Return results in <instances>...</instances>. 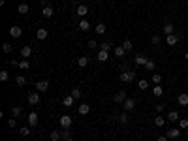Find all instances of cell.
I'll use <instances>...</instances> for the list:
<instances>
[{
	"label": "cell",
	"mask_w": 188,
	"mask_h": 141,
	"mask_svg": "<svg viewBox=\"0 0 188 141\" xmlns=\"http://www.w3.org/2000/svg\"><path fill=\"white\" fill-rule=\"evenodd\" d=\"M2 51H4V53H10V51H11V45H10V43H4V45H2Z\"/></svg>",
	"instance_id": "45"
},
{
	"label": "cell",
	"mask_w": 188,
	"mask_h": 141,
	"mask_svg": "<svg viewBox=\"0 0 188 141\" xmlns=\"http://www.w3.org/2000/svg\"><path fill=\"white\" fill-rule=\"evenodd\" d=\"M167 139H169V138H167V135H160V138H158L156 141H167Z\"/></svg>",
	"instance_id": "49"
},
{
	"label": "cell",
	"mask_w": 188,
	"mask_h": 141,
	"mask_svg": "<svg viewBox=\"0 0 188 141\" xmlns=\"http://www.w3.org/2000/svg\"><path fill=\"white\" fill-rule=\"evenodd\" d=\"M156 111H158V113L164 111V103H158V106H156Z\"/></svg>",
	"instance_id": "48"
},
{
	"label": "cell",
	"mask_w": 188,
	"mask_h": 141,
	"mask_svg": "<svg viewBox=\"0 0 188 141\" xmlns=\"http://www.w3.org/2000/svg\"><path fill=\"white\" fill-rule=\"evenodd\" d=\"M153 94H154V96H156V98H160V96H162V94H164V88H162V87H160V85H156V87H154V88H153Z\"/></svg>",
	"instance_id": "26"
},
{
	"label": "cell",
	"mask_w": 188,
	"mask_h": 141,
	"mask_svg": "<svg viewBox=\"0 0 188 141\" xmlns=\"http://www.w3.org/2000/svg\"><path fill=\"white\" fill-rule=\"evenodd\" d=\"M11 115H13V117H19V115H21V107H19V106H13V107H11Z\"/></svg>",
	"instance_id": "36"
},
{
	"label": "cell",
	"mask_w": 188,
	"mask_h": 141,
	"mask_svg": "<svg viewBox=\"0 0 188 141\" xmlns=\"http://www.w3.org/2000/svg\"><path fill=\"white\" fill-rule=\"evenodd\" d=\"M19 68H21V70H28V68H30V62H28V58H23L21 62H19Z\"/></svg>",
	"instance_id": "28"
},
{
	"label": "cell",
	"mask_w": 188,
	"mask_h": 141,
	"mask_svg": "<svg viewBox=\"0 0 188 141\" xmlns=\"http://www.w3.org/2000/svg\"><path fill=\"white\" fill-rule=\"evenodd\" d=\"M186 72H188V68H186Z\"/></svg>",
	"instance_id": "52"
},
{
	"label": "cell",
	"mask_w": 188,
	"mask_h": 141,
	"mask_svg": "<svg viewBox=\"0 0 188 141\" xmlns=\"http://www.w3.org/2000/svg\"><path fill=\"white\" fill-rule=\"evenodd\" d=\"M21 34H23V28L21 26H11L10 28V36H11V38H21Z\"/></svg>",
	"instance_id": "4"
},
{
	"label": "cell",
	"mask_w": 188,
	"mask_h": 141,
	"mask_svg": "<svg viewBox=\"0 0 188 141\" xmlns=\"http://www.w3.org/2000/svg\"><path fill=\"white\" fill-rule=\"evenodd\" d=\"M122 106H124V111H132V109H134V107H135V102H134V100H132V98H126Z\"/></svg>",
	"instance_id": "11"
},
{
	"label": "cell",
	"mask_w": 188,
	"mask_h": 141,
	"mask_svg": "<svg viewBox=\"0 0 188 141\" xmlns=\"http://www.w3.org/2000/svg\"><path fill=\"white\" fill-rule=\"evenodd\" d=\"M30 53H32V47H30V45H25V47L21 49V56H23V58H28Z\"/></svg>",
	"instance_id": "20"
},
{
	"label": "cell",
	"mask_w": 188,
	"mask_h": 141,
	"mask_svg": "<svg viewBox=\"0 0 188 141\" xmlns=\"http://www.w3.org/2000/svg\"><path fill=\"white\" fill-rule=\"evenodd\" d=\"M47 34H49V32H47L45 28H38V32H36V36H38V40H40V42H43V40L47 38Z\"/></svg>",
	"instance_id": "17"
},
{
	"label": "cell",
	"mask_w": 188,
	"mask_h": 141,
	"mask_svg": "<svg viewBox=\"0 0 188 141\" xmlns=\"http://www.w3.org/2000/svg\"><path fill=\"white\" fill-rule=\"evenodd\" d=\"M60 138H62V135H60V132H57V130H55V132H51V141H58Z\"/></svg>",
	"instance_id": "34"
},
{
	"label": "cell",
	"mask_w": 188,
	"mask_h": 141,
	"mask_svg": "<svg viewBox=\"0 0 188 141\" xmlns=\"http://www.w3.org/2000/svg\"><path fill=\"white\" fill-rule=\"evenodd\" d=\"M134 79H135V72H132V70H126V72L121 74V81L122 83H132Z\"/></svg>",
	"instance_id": "1"
},
{
	"label": "cell",
	"mask_w": 188,
	"mask_h": 141,
	"mask_svg": "<svg viewBox=\"0 0 188 141\" xmlns=\"http://www.w3.org/2000/svg\"><path fill=\"white\" fill-rule=\"evenodd\" d=\"M179 117H181V115H179L177 111H171L169 115H167V120H169V122H177V120H179Z\"/></svg>",
	"instance_id": "23"
},
{
	"label": "cell",
	"mask_w": 188,
	"mask_h": 141,
	"mask_svg": "<svg viewBox=\"0 0 188 141\" xmlns=\"http://www.w3.org/2000/svg\"><path fill=\"white\" fill-rule=\"evenodd\" d=\"M71 96H74L75 100H79V98H81V88H79V87H74V88H71Z\"/></svg>",
	"instance_id": "27"
},
{
	"label": "cell",
	"mask_w": 188,
	"mask_h": 141,
	"mask_svg": "<svg viewBox=\"0 0 188 141\" xmlns=\"http://www.w3.org/2000/svg\"><path fill=\"white\" fill-rule=\"evenodd\" d=\"M167 138L169 139H175V138H179V135H181V130H177V128H171V130H167Z\"/></svg>",
	"instance_id": "14"
},
{
	"label": "cell",
	"mask_w": 188,
	"mask_h": 141,
	"mask_svg": "<svg viewBox=\"0 0 188 141\" xmlns=\"http://www.w3.org/2000/svg\"><path fill=\"white\" fill-rule=\"evenodd\" d=\"M147 60H149V58H147L145 55H135V64H137V66H145Z\"/></svg>",
	"instance_id": "15"
},
{
	"label": "cell",
	"mask_w": 188,
	"mask_h": 141,
	"mask_svg": "<svg viewBox=\"0 0 188 141\" xmlns=\"http://www.w3.org/2000/svg\"><path fill=\"white\" fill-rule=\"evenodd\" d=\"M96 45H98V42H96V40H89V47H92V49H94Z\"/></svg>",
	"instance_id": "47"
},
{
	"label": "cell",
	"mask_w": 188,
	"mask_h": 141,
	"mask_svg": "<svg viewBox=\"0 0 188 141\" xmlns=\"http://www.w3.org/2000/svg\"><path fill=\"white\" fill-rule=\"evenodd\" d=\"M119 122H121V124H126L128 122V111H124V113L119 115Z\"/></svg>",
	"instance_id": "30"
},
{
	"label": "cell",
	"mask_w": 188,
	"mask_h": 141,
	"mask_svg": "<svg viewBox=\"0 0 188 141\" xmlns=\"http://www.w3.org/2000/svg\"><path fill=\"white\" fill-rule=\"evenodd\" d=\"M8 79H10V74H8V70H2V72H0V81L6 83Z\"/></svg>",
	"instance_id": "31"
},
{
	"label": "cell",
	"mask_w": 188,
	"mask_h": 141,
	"mask_svg": "<svg viewBox=\"0 0 188 141\" xmlns=\"http://www.w3.org/2000/svg\"><path fill=\"white\" fill-rule=\"evenodd\" d=\"M28 103H30V106H38V103H40V94H38V92L28 94Z\"/></svg>",
	"instance_id": "6"
},
{
	"label": "cell",
	"mask_w": 188,
	"mask_h": 141,
	"mask_svg": "<svg viewBox=\"0 0 188 141\" xmlns=\"http://www.w3.org/2000/svg\"><path fill=\"white\" fill-rule=\"evenodd\" d=\"M79 30H83V32H89V30H90V23L87 21V19H83V21L79 23Z\"/></svg>",
	"instance_id": "19"
},
{
	"label": "cell",
	"mask_w": 188,
	"mask_h": 141,
	"mask_svg": "<svg viewBox=\"0 0 188 141\" xmlns=\"http://www.w3.org/2000/svg\"><path fill=\"white\" fill-rule=\"evenodd\" d=\"M77 64H79L81 68L89 66V56H79V58H77Z\"/></svg>",
	"instance_id": "25"
},
{
	"label": "cell",
	"mask_w": 188,
	"mask_h": 141,
	"mask_svg": "<svg viewBox=\"0 0 188 141\" xmlns=\"http://www.w3.org/2000/svg\"><path fill=\"white\" fill-rule=\"evenodd\" d=\"M100 49H102V51H109V49H111V43H109V42H102Z\"/></svg>",
	"instance_id": "40"
},
{
	"label": "cell",
	"mask_w": 188,
	"mask_h": 141,
	"mask_svg": "<svg viewBox=\"0 0 188 141\" xmlns=\"http://www.w3.org/2000/svg\"><path fill=\"white\" fill-rule=\"evenodd\" d=\"M122 47H124L126 51H132V49H134V43H132V40H124V42H122Z\"/></svg>",
	"instance_id": "29"
},
{
	"label": "cell",
	"mask_w": 188,
	"mask_h": 141,
	"mask_svg": "<svg viewBox=\"0 0 188 141\" xmlns=\"http://www.w3.org/2000/svg\"><path fill=\"white\" fill-rule=\"evenodd\" d=\"M64 141H74V139H71V138H68V139H64Z\"/></svg>",
	"instance_id": "50"
},
{
	"label": "cell",
	"mask_w": 188,
	"mask_h": 141,
	"mask_svg": "<svg viewBox=\"0 0 188 141\" xmlns=\"http://www.w3.org/2000/svg\"><path fill=\"white\" fill-rule=\"evenodd\" d=\"M145 68H147V70H149V72H154V68H156V64H154V62H153V60H147V64H145Z\"/></svg>",
	"instance_id": "33"
},
{
	"label": "cell",
	"mask_w": 188,
	"mask_h": 141,
	"mask_svg": "<svg viewBox=\"0 0 188 141\" xmlns=\"http://www.w3.org/2000/svg\"><path fill=\"white\" fill-rule=\"evenodd\" d=\"M96 34H103V32H105V25H103V23H100V25H96Z\"/></svg>",
	"instance_id": "32"
},
{
	"label": "cell",
	"mask_w": 188,
	"mask_h": 141,
	"mask_svg": "<svg viewBox=\"0 0 188 141\" xmlns=\"http://www.w3.org/2000/svg\"><path fill=\"white\" fill-rule=\"evenodd\" d=\"M36 88H38V92H47V88H49V81H38L36 83Z\"/></svg>",
	"instance_id": "3"
},
{
	"label": "cell",
	"mask_w": 188,
	"mask_h": 141,
	"mask_svg": "<svg viewBox=\"0 0 188 141\" xmlns=\"http://www.w3.org/2000/svg\"><path fill=\"white\" fill-rule=\"evenodd\" d=\"M126 53V49L122 45H115V56H124Z\"/></svg>",
	"instance_id": "24"
},
{
	"label": "cell",
	"mask_w": 188,
	"mask_h": 141,
	"mask_svg": "<svg viewBox=\"0 0 188 141\" xmlns=\"http://www.w3.org/2000/svg\"><path fill=\"white\" fill-rule=\"evenodd\" d=\"M96 58L100 60V62H105V60H109V51H102L100 49V53H98V56Z\"/></svg>",
	"instance_id": "13"
},
{
	"label": "cell",
	"mask_w": 188,
	"mask_h": 141,
	"mask_svg": "<svg viewBox=\"0 0 188 141\" xmlns=\"http://www.w3.org/2000/svg\"><path fill=\"white\" fill-rule=\"evenodd\" d=\"M89 113H90L89 103H81V106H79V115H89Z\"/></svg>",
	"instance_id": "18"
},
{
	"label": "cell",
	"mask_w": 188,
	"mask_h": 141,
	"mask_svg": "<svg viewBox=\"0 0 188 141\" xmlns=\"http://www.w3.org/2000/svg\"><path fill=\"white\" fill-rule=\"evenodd\" d=\"M179 128H181V130L188 128V120H186V119H179Z\"/></svg>",
	"instance_id": "37"
},
{
	"label": "cell",
	"mask_w": 188,
	"mask_h": 141,
	"mask_svg": "<svg viewBox=\"0 0 188 141\" xmlns=\"http://www.w3.org/2000/svg\"><path fill=\"white\" fill-rule=\"evenodd\" d=\"M177 103L179 106H188V94L186 92H182V94L177 96Z\"/></svg>",
	"instance_id": "10"
},
{
	"label": "cell",
	"mask_w": 188,
	"mask_h": 141,
	"mask_svg": "<svg viewBox=\"0 0 188 141\" xmlns=\"http://www.w3.org/2000/svg\"><path fill=\"white\" fill-rule=\"evenodd\" d=\"M74 102H75V98L70 94V96H66V98L62 100V106H64V107H71V106H74Z\"/></svg>",
	"instance_id": "16"
},
{
	"label": "cell",
	"mask_w": 188,
	"mask_h": 141,
	"mask_svg": "<svg viewBox=\"0 0 188 141\" xmlns=\"http://www.w3.org/2000/svg\"><path fill=\"white\" fill-rule=\"evenodd\" d=\"M58 122H60V126H62V128H70L74 120H71V117H70V115H62L60 119H58Z\"/></svg>",
	"instance_id": "2"
},
{
	"label": "cell",
	"mask_w": 188,
	"mask_h": 141,
	"mask_svg": "<svg viewBox=\"0 0 188 141\" xmlns=\"http://www.w3.org/2000/svg\"><path fill=\"white\" fill-rule=\"evenodd\" d=\"M75 13H77L79 17H85V15L89 13V8H87L85 4H79V6H77V10H75Z\"/></svg>",
	"instance_id": "8"
},
{
	"label": "cell",
	"mask_w": 188,
	"mask_h": 141,
	"mask_svg": "<svg viewBox=\"0 0 188 141\" xmlns=\"http://www.w3.org/2000/svg\"><path fill=\"white\" fill-rule=\"evenodd\" d=\"M153 83L154 85H160V83H162V75H160V74H154L153 75Z\"/></svg>",
	"instance_id": "39"
},
{
	"label": "cell",
	"mask_w": 188,
	"mask_h": 141,
	"mask_svg": "<svg viewBox=\"0 0 188 141\" xmlns=\"http://www.w3.org/2000/svg\"><path fill=\"white\" fill-rule=\"evenodd\" d=\"M11 2H13V0H11Z\"/></svg>",
	"instance_id": "54"
},
{
	"label": "cell",
	"mask_w": 188,
	"mask_h": 141,
	"mask_svg": "<svg viewBox=\"0 0 188 141\" xmlns=\"http://www.w3.org/2000/svg\"><path fill=\"white\" fill-rule=\"evenodd\" d=\"M124 100H126V94H124L122 90L115 94V102H117V103H124Z\"/></svg>",
	"instance_id": "21"
},
{
	"label": "cell",
	"mask_w": 188,
	"mask_h": 141,
	"mask_svg": "<svg viewBox=\"0 0 188 141\" xmlns=\"http://www.w3.org/2000/svg\"><path fill=\"white\" fill-rule=\"evenodd\" d=\"M15 124H17V122H15V119H10V120H8V126H10L11 130L15 128Z\"/></svg>",
	"instance_id": "46"
},
{
	"label": "cell",
	"mask_w": 188,
	"mask_h": 141,
	"mask_svg": "<svg viewBox=\"0 0 188 141\" xmlns=\"http://www.w3.org/2000/svg\"><path fill=\"white\" fill-rule=\"evenodd\" d=\"M26 119H28V124H30V126H36V124H38V113H36V111L28 113V117H26Z\"/></svg>",
	"instance_id": "9"
},
{
	"label": "cell",
	"mask_w": 188,
	"mask_h": 141,
	"mask_svg": "<svg viewBox=\"0 0 188 141\" xmlns=\"http://www.w3.org/2000/svg\"><path fill=\"white\" fill-rule=\"evenodd\" d=\"M19 134H21V135H25V138H26V135H28V134H30V128H26V126H23V128H21V130H19Z\"/></svg>",
	"instance_id": "41"
},
{
	"label": "cell",
	"mask_w": 188,
	"mask_h": 141,
	"mask_svg": "<svg viewBox=\"0 0 188 141\" xmlns=\"http://www.w3.org/2000/svg\"><path fill=\"white\" fill-rule=\"evenodd\" d=\"M177 42H179V36L177 34H169V36H166V43L167 45H177Z\"/></svg>",
	"instance_id": "5"
},
{
	"label": "cell",
	"mask_w": 188,
	"mask_h": 141,
	"mask_svg": "<svg viewBox=\"0 0 188 141\" xmlns=\"http://www.w3.org/2000/svg\"><path fill=\"white\" fill-rule=\"evenodd\" d=\"M151 42H153V45H158V43L162 42V38H160L158 34H154V36H153V40H151Z\"/></svg>",
	"instance_id": "42"
},
{
	"label": "cell",
	"mask_w": 188,
	"mask_h": 141,
	"mask_svg": "<svg viewBox=\"0 0 188 141\" xmlns=\"http://www.w3.org/2000/svg\"><path fill=\"white\" fill-rule=\"evenodd\" d=\"M162 32H164L166 36H169V34H175V26L171 25V23H166V25L162 26Z\"/></svg>",
	"instance_id": "7"
},
{
	"label": "cell",
	"mask_w": 188,
	"mask_h": 141,
	"mask_svg": "<svg viewBox=\"0 0 188 141\" xmlns=\"http://www.w3.org/2000/svg\"><path fill=\"white\" fill-rule=\"evenodd\" d=\"M137 87H139V88H141V90H145V88H147V87H149V85H147V81H145V79H141V81H139V83H137Z\"/></svg>",
	"instance_id": "43"
},
{
	"label": "cell",
	"mask_w": 188,
	"mask_h": 141,
	"mask_svg": "<svg viewBox=\"0 0 188 141\" xmlns=\"http://www.w3.org/2000/svg\"><path fill=\"white\" fill-rule=\"evenodd\" d=\"M60 135H62V139H68V138H70V130H68V128H64Z\"/></svg>",
	"instance_id": "44"
},
{
	"label": "cell",
	"mask_w": 188,
	"mask_h": 141,
	"mask_svg": "<svg viewBox=\"0 0 188 141\" xmlns=\"http://www.w3.org/2000/svg\"><path fill=\"white\" fill-rule=\"evenodd\" d=\"M185 58H186V60H188V51H186V55H185Z\"/></svg>",
	"instance_id": "51"
},
{
	"label": "cell",
	"mask_w": 188,
	"mask_h": 141,
	"mask_svg": "<svg viewBox=\"0 0 188 141\" xmlns=\"http://www.w3.org/2000/svg\"><path fill=\"white\" fill-rule=\"evenodd\" d=\"M154 124H156V126H164V124H166V119H164V117H156V119H154Z\"/></svg>",
	"instance_id": "35"
},
{
	"label": "cell",
	"mask_w": 188,
	"mask_h": 141,
	"mask_svg": "<svg viewBox=\"0 0 188 141\" xmlns=\"http://www.w3.org/2000/svg\"><path fill=\"white\" fill-rule=\"evenodd\" d=\"M17 11H19V13H21V15H26V13H28V4H19V8H17Z\"/></svg>",
	"instance_id": "22"
},
{
	"label": "cell",
	"mask_w": 188,
	"mask_h": 141,
	"mask_svg": "<svg viewBox=\"0 0 188 141\" xmlns=\"http://www.w3.org/2000/svg\"><path fill=\"white\" fill-rule=\"evenodd\" d=\"M34 141H38V139H34Z\"/></svg>",
	"instance_id": "53"
},
{
	"label": "cell",
	"mask_w": 188,
	"mask_h": 141,
	"mask_svg": "<svg viewBox=\"0 0 188 141\" xmlns=\"http://www.w3.org/2000/svg\"><path fill=\"white\" fill-rule=\"evenodd\" d=\"M15 83H17L19 87H23V85H26V77H23V75H19V77L15 79Z\"/></svg>",
	"instance_id": "38"
},
{
	"label": "cell",
	"mask_w": 188,
	"mask_h": 141,
	"mask_svg": "<svg viewBox=\"0 0 188 141\" xmlns=\"http://www.w3.org/2000/svg\"><path fill=\"white\" fill-rule=\"evenodd\" d=\"M53 13H55L53 6H45V8H42V15H43V17H53Z\"/></svg>",
	"instance_id": "12"
}]
</instances>
